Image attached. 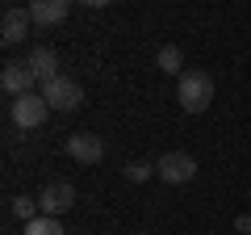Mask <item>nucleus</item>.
<instances>
[{
	"instance_id": "11",
	"label": "nucleus",
	"mask_w": 251,
	"mask_h": 235,
	"mask_svg": "<svg viewBox=\"0 0 251 235\" xmlns=\"http://www.w3.org/2000/svg\"><path fill=\"white\" fill-rule=\"evenodd\" d=\"M155 67H159L163 76H184V51L180 46H159V55H155Z\"/></svg>"
},
{
	"instance_id": "10",
	"label": "nucleus",
	"mask_w": 251,
	"mask_h": 235,
	"mask_svg": "<svg viewBox=\"0 0 251 235\" xmlns=\"http://www.w3.org/2000/svg\"><path fill=\"white\" fill-rule=\"evenodd\" d=\"M25 63L34 67V76H38V88H42L46 80H54V76H63V72H59V55H54L50 46H34V51L25 55Z\"/></svg>"
},
{
	"instance_id": "12",
	"label": "nucleus",
	"mask_w": 251,
	"mask_h": 235,
	"mask_svg": "<svg viewBox=\"0 0 251 235\" xmlns=\"http://www.w3.org/2000/svg\"><path fill=\"white\" fill-rule=\"evenodd\" d=\"M9 210L21 218V223H34L38 214H42V206H38V198H29V193H17V198H9Z\"/></svg>"
},
{
	"instance_id": "3",
	"label": "nucleus",
	"mask_w": 251,
	"mask_h": 235,
	"mask_svg": "<svg viewBox=\"0 0 251 235\" xmlns=\"http://www.w3.org/2000/svg\"><path fill=\"white\" fill-rule=\"evenodd\" d=\"M46 101H50V109H59V114H72V109H80V101H84V88L72 80V76H54V80H46L42 88Z\"/></svg>"
},
{
	"instance_id": "15",
	"label": "nucleus",
	"mask_w": 251,
	"mask_h": 235,
	"mask_svg": "<svg viewBox=\"0 0 251 235\" xmlns=\"http://www.w3.org/2000/svg\"><path fill=\"white\" fill-rule=\"evenodd\" d=\"M234 227H239L243 235H251V214H239V223H234Z\"/></svg>"
},
{
	"instance_id": "16",
	"label": "nucleus",
	"mask_w": 251,
	"mask_h": 235,
	"mask_svg": "<svg viewBox=\"0 0 251 235\" xmlns=\"http://www.w3.org/2000/svg\"><path fill=\"white\" fill-rule=\"evenodd\" d=\"M80 4H88V9H105V4H113V0H80Z\"/></svg>"
},
{
	"instance_id": "13",
	"label": "nucleus",
	"mask_w": 251,
	"mask_h": 235,
	"mask_svg": "<svg viewBox=\"0 0 251 235\" xmlns=\"http://www.w3.org/2000/svg\"><path fill=\"white\" fill-rule=\"evenodd\" d=\"M25 235H67V231H63V223L54 214H38L34 223H25Z\"/></svg>"
},
{
	"instance_id": "7",
	"label": "nucleus",
	"mask_w": 251,
	"mask_h": 235,
	"mask_svg": "<svg viewBox=\"0 0 251 235\" xmlns=\"http://www.w3.org/2000/svg\"><path fill=\"white\" fill-rule=\"evenodd\" d=\"M38 206H42V214H67V210L75 206V185L72 181H54V185H46L42 193H38Z\"/></svg>"
},
{
	"instance_id": "4",
	"label": "nucleus",
	"mask_w": 251,
	"mask_h": 235,
	"mask_svg": "<svg viewBox=\"0 0 251 235\" xmlns=\"http://www.w3.org/2000/svg\"><path fill=\"white\" fill-rule=\"evenodd\" d=\"M155 176H159L163 185H188L193 176H197V160L188 151H168L159 155V164H155Z\"/></svg>"
},
{
	"instance_id": "9",
	"label": "nucleus",
	"mask_w": 251,
	"mask_h": 235,
	"mask_svg": "<svg viewBox=\"0 0 251 235\" xmlns=\"http://www.w3.org/2000/svg\"><path fill=\"white\" fill-rule=\"evenodd\" d=\"M29 26H34L29 9H4V21H0V38H4V46H17V42H25Z\"/></svg>"
},
{
	"instance_id": "5",
	"label": "nucleus",
	"mask_w": 251,
	"mask_h": 235,
	"mask_svg": "<svg viewBox=\"0 0 251 235\" xmlns=\"http://www.w3.org/2000/svg\"><path fill=\"white\" fill-rule=\"evenodd\" d=\"M63 151L72 155L75 164H88V168L105 160V143H100V135H92V130H75V135H67Z\"/></svg>"
},
{
	"instance_id": "6",
	"label": "nucleus",
	"mask_w": 251,
	"mask_h": 235,
	"mask_svg": "<svg viewBox=\"0 0 251 235\" xmlns=\"http://www.w3.org/2000/svg\"><path fill=\"white\" fill-rule=\"evenodd\" d=\"M0 88L9 92V97H25V92H38V76L29 63H17V59H9V63L0 67Z\"/></svg>"
},
{
	"instance_id": "14",
	"label": "nucleus",
	"mask_w": 251,
	"mask_h": 235,
	"mask_svg": "<svg viewBox=\"0 0 251 235\" xmlns=\"http://www.w3.org/2000/svg\"><path fill=\"white\" fill-rule=\"evenodd\" d=\"M151 176H155V164H147V160H130L126 164V181L143 185V181H151Z\"/></svg>"
},
{
	"instance_id": "17",
	"label": "nucleus",
	"mask_w": 251,
	"mask_h": 235,
	"mask_svg": "<svg viewBox=\"0 0 251 235\" xmlns=\"http://www.w3.org/2000/svg\"><path fill=\"white\" fill-rule=\"evenodd\" d=\"M134 235H143V231H134Z\"/></svg>"
},
{
	"instance_id": "8",
	"label": "nucleus",
	"mask_w": 251,
	"mask_h": 235,
	"mask_svg": "<svg viewBox=\"0 0 251 235\" xmlns=\"http://www.w3.org/2000/svg\"><path fill=\"white\" fill-rule=\"evenodd\" d=\"M25 9H29V17H34V26L50 29V26H63V21H67L72 0H29Z\"/></svg>"
},
{
	"instance_id": "1",
	"label": "nucleus",
	"mask_w": 251,
	"mask_h": 235,
	"mask_svg": "<svg viewBox=\"0 0 251 235\" xmlns=\"http://www.w3.org/2000/svg\"><path fill=\"white\" fill-rule=\"evenodd\" d=\"M176 101L184 114H205L209 101H214V76L201 72V67H188L176 84Z\"/></svg>"
},
{
	"instance_id": "2",
	"label": "nucleus",
	"mask_w": 251,
	"mask_h": 235,
	"mask_svg": "<svg viewBox=\"0 0 251 235\" xmlns=\"http://www.w3.org/2000/svg\"><path fill=\"white\" fill-rule=\"evenodd\" d=\"M50 118V101L42 92H25V97H13L9 101V122L17 130H38Z\"/></svg>"
}]
</instances>
